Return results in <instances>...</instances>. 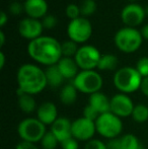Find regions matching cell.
<instances>
[{"mask_svg":"<svg viewBox=\"0 0 148 149\" xmlns=\"http://www.w3.org/2000/svg\"><path fill=\"white\" fill-rule=\"evenodd\" d=\"M15 149H39V148L36 146V144L32 143V142L20 141L19 143L16 145Z\"/></svg>","mask_w":148,"mask_h":149,"instance_id":"e575fe53","label":"cell"},{"mask_svg":"<svg viewBox=\"0 0 148 149\" xmlns=\"http://www.w3.org/2000/svg\"><path fill=\"white\" fill-rule=\"evenodd\" d=\"M118 65V59L112 54H106L101 57V60L97 65L99 70H114Z\"/></svg>","mask_w":148,"mask_h":149,"instance_id":"603a6c76","label":"cell"},{"mask_svg":"<svg viewBox=\"0 0 148 149\" xmlns=\"http://www.w3.org/2000/svg\"><path fill=\"white\" fill-rule=\"evenodd\" d=\"M16 79L18 88L24 93L32 95L42 92L48 85L45 71L34 64H24L20 66Z\"/></svg>","mask_w":148,"mask_h":149,"instance_id":"7a4b0ae2","label":"cell"},{"mask_svg":"<svg viewBox=\"0 0 148 149\" xmlns=\"http://www.w3.org/2000/svg\"><path fill=\"white\" fill-rule=\"evenodd\" d=\"M139 73H140L141 76L144 78V77L148 76V57H142L138 60L136 64V67Z\"/></svg>","mask_w":148,"mask_h":149,"instance_id":"83f0119b","label":"cell"},{"mask_svg":"<svg viewBox=\"0 0 148 149\" xmlns=\"http://www.w3.org/2000/svg\"><path fill=\"white\" fill-rule=\"evenodd\" d=\"M79 48H77L76 43L73 41H67L61 44V52H62V57H68L72 58V56L76 55L77 51Z\"/></svg>","mask_w":148,"mask_h":149,"instance_id":"4316f807","label":"cell"},{"mask_svg":"<svg viewBox=\"0 0 148 149\" xmlns=\"http://www.w3.org/2000/svg\"><path fill=\"white\" fill-rule=\"evenodd\" d=\"M121 139V149H144L139 139L133 134H126Z\"/></svg>","mask_w":148,"mask_h":149,"instance_id":"7402d4cb","label":"cell"},{"mask_svg":"<svg viewBox=\"0 0 148 149\" xmlns=\"http://www.w3.org/2000/svg\"><path fill=\"white\" fill-rule=\"evenodd\" d=\"M72 83L78 91L90 95L101 90L103 87V78L94 70H82L78 72Z\"/></svg>","mask_w":148,"mask_h":149,"instance_id":"52a82bcc","label":"cell"},{"mask_svg":"<svg viewBox=\"0 0 148 149\" xmlns=\"http://www.w3.org/2000/svg\"><path fill=\"white\" fill-rule=\"evenodd\" d=\"M65 12L66 14H67V16L70 18L71 20L73 19H76V18L80 17V8H79L78 5H76V4H68L67 6H66V9H65Z\"/></svg>","mask_w":148,"mask_h":149,"instance_id":"f1b7e54d","label":"cell"},{"mask_svg":"<svg viewBox=\"0 0 148 149\" xmlns=\"http://www.w3.org/2000/svg\"><path fill=\"white\" fill-rule=\"evenodd\" d=\"M141 35H142V38H144V39H146L148 41V24H146V26H144L142 28V30H141Z\"/></svg>","mask_w":148,"mask_h":149,"instance_id":"74e56055","label":"cell"},{"mask_svg":"<svg viewBox=\"0 0 148 149\" xmlns=\"http://www.w3.org/2000/svg\"><path fill=\"white\" fill-rule=\"evenodd\" d=\"M50 131L57 137L59 142L72 137V122L69 119L59 117L53 124L51 125Z\"/></svg>","mask_w":148,"mask_h":149,"instance_id":"5bb4252c","label":"cell"},{"mask_svg":"<svg viewBox=\"0 0 148 149\" xmlns=\"http://www.w3.org/2000/svg\"><path fill=\"white\" fill-rule=\"evenodd\" d=\"M4 64H5V56L3 52H0V69H3Z\"/></svg>","mask_w":148,"mask_h":149,"instance_id":"f35d334b","label":"cell"},{"mask_svg":"<svg viewBox=\"0 0 148 149\" xmlns=\"http://www.w3.org/2000/svg\"><path fill=\"white\" fill-rule=\"evenodd\" d=\"M84 149H108V146L101 140L91 139L86 142Z\"/></svg>","mask_w":148,"mask_h":149,"instance_id":"4dcf8cb0","label":"cell"},{"mask_svg":"<svg viewBox=\"0 0 148 149\" xmlns=\"http://www.w3.org/2000/svg\"><path fill=\"white\" fill-rule=\"evenodd\" d=\"M134 104L132 100L125 93L115 94L111 98V111L114 115L118 116L119 118H127L132 116L134 110Z\"/></svg>","mask_w":148,"mask_h":149,"instance_id":"8fae6325","label":"cell"},{"mask_svg":"<svg viewBox=\"0 0 148 149\" xmlns=\"http://www.w3.org/2000/svg\"><path fill=\"white\" fill-rule=\"evenodd\" d=\"M142 35L134 28H123L117 31L115 43L119 50L125 53H133L140 48L142 44Z\"/></svg>","mask_w":148,"mask_h":149,"instance_id":"8992f818","label":"cell"},{"mask_svg":"<svg viewBox=\"0 0 148 149\" xmlns=\"http://www.w3.org/2000/svg\"><path fill=\"white\" fill-rule=\"evenodd\" d=\"M77 91L78 90L73 85V83L64 85L62 87L61 91H60V100H61V102L63 104H66V106L73 104L76 102Z\"/></svg>","mask_w":148,"mask_h":149,"instance_id":"ffe728a7","label":"cell"},{"mask_svg":"<svg viewBox=\"0 0 148 149\" xmlns=\"http://www.w3.org/2000/svg\"><path fill=\"white\" fill-rule=\"evenodd\" d=\"M92 26L86 17H78L69 22L67 28L68 37L75 43H84L90 38Z\"/></svg>","mask_w":148,"mask_h":149,"instance_id":"9c48e42d","label":"cell"},{"mask_svg":"<svg viewBox=\"0 0 148 149\" xmlns=\"http://www.w3.org/2000/svg\"><path fill=\"white\" fill-rule=\"evenodd\" d=\"M99 114L97 113V111L95 110L94 108H92L90 104H86V106H85L84 110H83V117H84V118L95 122L97 119L99 118Z\"/></svg>","mask_w":148,"mask_h":149,"instance_id":"f546056e","label":"cell"},{"mask_svg":"<svg viewBox=\"0 0 148 149\" xmlns=\"http://www.w3.org/2000/svg\"><path fill=\"white\" fill-rule=\"evenodd\" d=\"M79 8H80L81 15H83V17H86V16H90L95 12L97 3L94 0H82L79 5Z\"/></svg>","mask_w":148,"mask_h":149,"instance_id":"d4e9b609","label":"cell"},{"mask_svg":"<svg viewBox=\"0 0 148 149\" xmlns=\"http://www.w3.org/2000/svg\"><path fill=\"white\" fill-rule=\"evenodd\" d=\"M28 53L32 59L48 67L56 65L62 58L61 44L52 37H40L28 43Z\"/></svg>","mask_w":148,"mask_h":149,"instance_id":"6da1fadb","label":"cell"},{"mask_svg":"<svg viewBox=\"0 0 148 149\" xmlns=\"http://www.w3.org/2000/svg\"><path fill=\"white\" fill-rule=\"evenodd\" d=\"M17 133L22 141L36 144L37 142H41L47 133V130L46 125H44L38 118H26L18 124Z\"/></svg>","mask_w":148,"mask_h":149,"instance_id":"277c9868","label":"cell"},{"mask_svg":"<svg viewBox=\"0 0 148 149\" xmlns=\"http://www.w3.org/2000/svg\"><path fill=\"white\" fill-rule=\"evenodd\" d=\"M42 24H43V26L45 29H53L57 24V19H56V17L54 15L47 14V15L43 17Z\"/></svg>","mask_w":148,"mask_h":149,"instance_id":"d6a6232c","label":"cell"},{"mask_svg":"<svg viewBox=\"0 0 148 149\" xmlns=\"http://www.w3.org/2000/svg\"><path fill=\"white\" fill-rule=\"evenodd\" d=\"M101 53L95 47L90 45L82 46L78 49L74 57L75 62L82 70H93L101 60Z\"/></svg>","mask_w":148,"mask_h":149,"instance_id":"ba28073f","label":"cell"},{"mask_svg":"<svg viewBox=\"0 0 148 149\" xmlns=\"http://www.w3.org/2000/svg\"><path fill=\"white\" fill-rule=\"evenodd\" d=\"M88 104L94 108L99 115L111 111V98H109L105 93L101 91L89 95Z\"/></svg>","mask_w":148,"mask_h":149,"instance_id":"e0dca14e","label":"cell"},{"mask_svg":"<svg viewBox=\"0 0 148 149\" xmlns=\"http://www.w3.org/2000/svg\"><path fill=\"white\" fill-rule=\"evenodd\" d=\"M7 22V15L4 11L0 12V26H3Z\"/></svg>","mask_w":148,"mask_h":149,"instance_id":"8d00e7d4","label":"cell"},{"mask_svg":"<svg viewBox=\"0 0 148 149\" xmlns=\"http://www.w3.org/2000/svg\"><path fill=\"white\" fill-rule=\"evenodd\" d=\"M97 132L95 122L84 117L72 122V137L78 141H89Z\"/></svg>","mask_w":148,"mask_h":149,"instance_id":"30bf717a","label":"cell"},{"mask_svg":"<svg viewBox=\"0 0 148 149\" xmlns=\"http://www.w3.org/2000/svg\"><path fill=\"white\" fill-rule=\"evenodd\" d=\"M37 118L44 124V125L51 126L56 121L58 117V111L55 104L51 102H45L38 107L37 109Z\"/></svg>","mask_w":148,"mask_h":149,"instance_id":"9a60e30c","label":"cell"},{"mask_svg":"<svg viewBox=\"0 0 148 149\" xmlns=\"http://www.w3.org/2000/svg\"><path fill=\"white\" fill-rule=\"evenodd\" d=\"M140 89H141V91H142V93L148 97V76L144 77V78L142 79Z\"/></svg>","mask_w":148,"mask_h":149,"instance_id":"d590c367","label":"cell"},{"mask_svg":"<svg viewBox=\"0 0 148 149\" xmlns=\"http://www.w3.org/2000/svg\"><path fill=\"white\" fill-rule=\"evenodd\" d=\"M130 1H135V0H130Z\"/></svg>","mask_w":148,"mask_h":149,"instance_id":"b9f144b4","label":"cell"},{"mask_svg":"<svg viewBox=\"0 0 148 149\" xmlns=\"http://www.w3.org/2000/svg\"><path fill=\"white\" fill-rule=\"evenodd\" d=\"M143 77L133 67H123L114 75V84L121 93H132L140 89Z\"/></svg>","mask_w":148,"mask_h":149,"instance_id":"3957f363","label":"cell"},{"mask_svg":"<svg viewBox=\"0 0 148 149\" xmlns=\"http://www.w3.org/2000/svg\"><path fill=\"white\" fill-rule=\"evenodd\" d=\"M9 10L14 15H19L24 10V4L19 3V2H12V3L10 4Z\"/></svg>","mask_w":148,"mask_h":149,"instance_id":"836d02e7","label":"cell"},{"mask_svg":"<svg viewBox=\"0 0 148 149\" xmlns=\"http://www.w3.org/2000/svg\"><path fill=\"white\" fill-rule=\"evenodd\" d=\"M97 132L101 136L107 139L118 138L123 130L122 119L114 115L111 112L105 113L99 116L95 121Z\"/></svg>","mask_w":148,"mask_h":149,"instance_id":"5b68a950","label":"cell"},{"mask_svg":"<svg viewBox=\"0 0 148 149\" xmlns=\"http://www.w3.org/2000/svg\"><path fill=\"white\" fill-rule=\"evenodd\" d=\"M4 41H5V37H4V33L3 31H0V46H3L4 45Z\"/></svg>","mask_w":148,"mask_h":149,"instance_id":"ab89813d","label":"cell"},{"mask_svg":"<svg viewBox=\"0 0 148 149\" xmlns=\"http://www.w3.org/2000/svg\"><path fill=\"white\" fill-rule=\"evenodd\" d=\"M43 29L44 26L40 20L31 17L24 18L18 24V31L20 36L31 41L41 37Z\"/></svg>","mask_w":148,"mask_h":149,"instance_id":"4fadbf2b","label":"cell"},{"mask_svg":"<svg viewBox=\"0 0 148 149\" xmlns=\"http://www.w3.org/2000/svg\"><path fill=\"white\" fill-rule=\"evenodd\" d=\"M57 66L65 79H74L78 74L79 67L72 58L62 57L57 63Z\"/></svg>","mask_w":148,"mask_h":149,"instance_id":"ac0fdd59","label":"cell"},{"mask_svg":"<svg viewBox=\"0 0 148 149\" xmlns=\"http://www.w3.org/2000/svg\"><path fill=\"white\" fill-rule=\"evenodd\" d=\"M146 15L145 9L138 4H128L122 9L121 18L128 28L139 26L144 20Z\"/></svg>","mask_w":148,"mask_h":149,"instance_id":"7c38bea8","label":"cell"},{"mask_svg":"<svg viewBox=\"0 0 148 149\" xmlns=\"http://www.w3.org/2000/svg\"><path fill=\"white\" fill-rule=\"evenodd\" d=\"M58 143H60L55 135L51 131L47 132L43 139L41 140V144L43 149H56Z\"/></svg>","mask_w":148,"mask_h":149,"instance_id":"484cf974","label":"cell"},{"mask_svg":"<svg viewBox=\"0 0 148 149\" xmlns=\"http://www.w3.org/2000/svg\"><path fill=\"white\" fill-rule=\"evenodd\" d=\"M145 12H146V15H148V5H147V7L145 8Z\"/></svg>","mask_w":148,"mask_h":149,"instance_id":"60d3db41","label":"cell"},{"mask_svg":"<svg viewBox=\"0 0 148 149\" xmlns=\"http://www.w3.org/2000/svg\"><path fill=\"white\" fill-rule=\"evenodd\" d=\"M18 106L20 110L26 114H31L37 108L36 100L34 98V95L28 93H24L22 95L18 96Z\"/></svg>","mask_w":148,"mask_h":149,"instance_id":"44dd1931","label":"cell"},{"mask_svg":"<svg viewBox=\"0 0 148 149\" xmlns=\"http://www.w3.org/2000/svg\"><path fill=\"white\" fill-rule=\"evenodd\" d=\"M46 77H47V82L48 85L52 87H58L63 83L64 81V76L62 75V73L60 72L59 68H58L57 64L49 66L45 70Z\"/></svg>","mask_w":148,"mask_h":149,"instance_id":"d6986e66","label":"cell"},{"mask_svg":"<svg viewBox=\"0 0 148 149\" xmlns=\"http://www.w3.org/2000/svg\"><path fill=\"white\" fill-rule=\"evenodd\" d=\"M24 6V11L31 18L38 19L47 15L48 4L46 0H26Z\"/></svg>","mask_w":148,"mask_h":149,"instance_id":"2e32d148","label":"cell"},{"mask_svg":"<svg viewBox=\"0 0 148 149\" xmlns=\"http://www.w3.org/2000/svg\"><path fill=\"white\" fill-rule=\"evenodd\" d=\"M60 144H61L62 149H78L79 148L78 140H76L73 137L64 140V141H62Z\"/></svg>","mask_w":148,"mask_h":149,"instance_id":"1f68e13d","label":"cell"},{"mask_svg":"<svg viewBox=\"0 0 148 149\" xmlns=\"http://www.w3.org/2000/svg\"><path fill=\"white\" fill-rule=\"evenodd\" d=\"M132 118L136 123H144L148 120V107L143 104H136L132 113Z\"/></svg>","mask_w":148,"mask_h":149,"instance_id":"cb8c5ba5","label":"cell"}]
</instances>
